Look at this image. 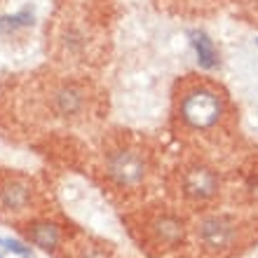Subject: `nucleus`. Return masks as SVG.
<instances>
[{
  "label": "nucleus",
  "instance_id": "nucleus-1",
  "mask_svg": "<svg viewBox=\"0 0 258 258\" xmlns=\"http://www.w3.org/2000/svg\"><path fill=\"white\" fill-rule=\"evenodd\" d=\"M223 115V103L211 89H195L181 101V117L190 129H211Z\"/></svg>",
  "mask_w": 258,
  "mask_h": 258
},
{
  "label": "nucleus",
  "instance_id": "nucleus-2",
  "mask_svg": "<svg viewBox=\"0 0 258 258\" xmlns=\"http://www.w3.org/2000/svg\"><path fill=\"white\" fill-rule=\"evenodd\" d=\"M106 169L117 185H136L146 178L148 164L136 150H117L108 157Z\"/></svg>",
  "mask_w": 258,
  "mask_h": 258
},
{
  "label": "nucleus",
  "instance_id": "nucleus-3",
  "mask_svg": "<svg viewBox=\"0 0 258 258\" xmlns=\"http://www.w3.org/2000/svg\"><path fill=\"white\" fill-rule=\"evenodd\" d=\"M197 235L209 249H223V246H230L235 239V225L225 216H209L200 223Z\"/></svg>",
  "mask_w": 258,
  "mask_h": 258
},
{
  "label": "nucleus",
  "instance_id": "nucleus-4",
  "mask_svg": "<svg viewBox=\"0 0 258 258\" xmlns=\"http://www.w3.org/2000/svg\"><path fill=\"white\" fill-rule=\"evenodd\" d=\"M183 190L192 200H209L218 192V176L207 167H192L183 176Z\"/></svg>",
  "mask_w": 258,
  "mask_h": 258
},
{
  "label": "nucleus",
  "instance_id": "nucleus-5",
  "mask_svg": "<svg viewBox=\"0 0 258 258\" xmlns=\"http://www.w3.org/2000/svg\"><path fill=\"white\" fill-rule=\"evenodd\" d=\"M28 200H31V188L26 183H21V181H10L0 190V202L12 211L24 209L28 204Z\"/></svg>",
  "mask_w": 258,
  "mask_h": 258
},
{
  "label": "nucleus",
  "instance_id": "nucleus-6",
  "mask_svg": "<svg viewBox=\"0 0 258 258\" xmlns=\"http://www.w3.org/2000/svg\"><path fill=\"white\" fill-rule=\"evenodd\" d=\"M190 38H192V47H195V54H197V63L202 68H216L218 52L214 47V42L209 40V35H204L202 31H195V33H190Z\"/></svg>",
  "mask_w": 258,
  "mask_h": 258
},
{
  "label": "nucleus",
  "instance_id": "nucleus-7",
  "mask_svg": "<svg viewBox=\"0 0 258 258\" xmlns=\"http://www.w3.org/2000/svg\"><path fill=\"white\" fill-rule=\"evenodd\" d=\"M153 230H155L157 239L162 242V244H176L183 239V223L174 216H162L157 218L155 225H153Z\"/></svg>",
  "mask_w": 258,
  "mask_h": 258
},
{
  "label": "nucleus",
  "instance_id": "nucleus-8",
  "mask_svg": "<svg viewBox=\"0 0 258 258\" xmlns=\"http://www.w3.org/2000/svg\"><path fill=\"white\" fill-rule=\"evenodd\" d=\"M28 239H31L35 246L49 251V249H54V246L59 244L61 232H59V228H56L54 223H35L33 228L28 230Z\"/></svg>",
  "mask_w": 258,
  "mask_h": 258
},
{
  "label": "nucleus",
  "instance_id": "nucleus-9",
  "mask_svg": "<svg viewBox=\"0 0 258 258\" xmlns=\"http://www.w3.org/2000/svg\"><path fill=\"white\" fill-rule=\"evenodd\" d=\"M82 101H85V96L78 87H63L56 92V108L61 115H73L78 110L82 108Z\"/></svg>",
  "mask_w": 258,
  "mask_h": 258
},
{
  "label": "nucleus",
  "instance_id": "nucleus-10",
  "mask_svg": "<svg viewBox=\"0 0 258 258\" xmlns=\"http://www.w3.org/2000/svg\"><path fill=\"white\" fill-rule=\"evenodd\" d=\"M0 244L5 246L7 251L19 253L21 258H28V256H31V249H28V246H24L21 242H17V239H5V237H0Z\"/></svg>",
  "mask_w": 258,
  "mask_h": 258
}]
</instances>
